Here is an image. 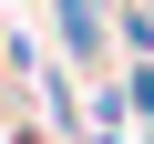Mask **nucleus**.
<instances>
[{
	"mask_svg": "<svg viewBox=\"0 0 154 144\" xmlns=\"http://www.w3.org/2000/svg\"><path fill=\"white\" fill-rule=\"evenodd\" d=\"M103 11H113V0H51V41H62L72 62H103V41H113Z\"/></svg>",
	"mask_w": 154,
	"mask_h": 144,
	"instance_id": "obj_1",
	"label": "nucleus"
},
{
	"mask_svg": "<svg viewBox=\"0 0 154 144\" xmlns=\"http://www.w3.org/2000/svg\"><path fill=\"white\" fill-rule=\"evenodd\" d=\"M113 93H123V113H134V124L154 134V62H134V72H123V83H113Z\"/></svg>",
	"mask_w": 154,
	"mask_h": 144,
	"instance_id": "obj_3",
	"label": "nucleus"
},
{
	"mask_svg": "<svg viewBox=\"0 0 154 144\" xmlns=\"http://www.w3.org/2000/svg\"><path fill=\"white\" fill-rule=\"evenodd\" d=\"M0 41H11V31H0Z\"/></svg>",
	"mask_w": 154,
	"mask_h": 144,
	"instance_id": "obj_4",
	"label": "nucleus"
},
{
	"mask_svg": "<svg viewBox=\"0 0 154 144\" xmlns=\"http://www.w3.org/2000/svg\"><path fill=\"white\" fill-rule=\"evenodd\" d=\"M113 41L134 62H154V11H144V0H113Z\"/></svg>",
	"mask_w": 154,
	"mask_h": 144,
	"instance_id": "obj_2",
	"label": "nucleus"
}]
</instances>
